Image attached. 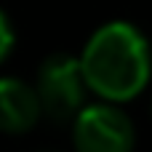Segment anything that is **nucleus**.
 Masks as SVG:
<instances>
[{
	"label": "nucleus",
	"instance_id": "obj_1",
	"mask_svg": "<svg viewBox=\"0 0 152 152\" xmlns=\"http://www.w3.org/2000/svg\"><path fill=\"white\" fill-rule=\"evenodd\" d=\"M77 61L86 86L107 102H128L150 83V45L136 27L123 21L96 29Z\"/></svg>",
	"mask_w": 152,
	"mask_h": 152
},
{
	"label": "nucleus",
	"instance_id": "obj_5",
	"mask_svg": "<svg viewBox=\"0 0 152 152\" xmlns=\"http://www.w3.org/2000/svg\"><path fill=\"white\" fill-rule=\"evenodd\" d=\"M11 48H13V29H11L5 13L0 11V61L11 53Z\"/></svg>",
	"mask_w": 152,
	"mask_h": 152
},
{
	"label": "nucleus",
	"instance_id": "obj_2",
	"mask_svg": "<svg viewBox=\"0 0 152 152\" xmlns=\"http://www.w3.org/2000/svg\"><path fill=\"white\" fill-rule=\"evenodd\" d=\"M35 91L40 99V110L51 120L56 123L75 120L77 112L86 107V91H88L80 61L67 53H51L37 69Z\"/></svg>",
	"mask_w": 152,
	"mask_h": 152
},
{
	"label": "nucleus",
	"instance_id": "obj_3",
	"mask_svg": "<svg viewBox=\"0 0 152 152\" xmlns=\"http://www.w3.org/2000/svg\"><path fill=\"white\" fill-rule=\"evenodd\" d=\"M72 142L77 152H134V123L112 102L91 104L77 112Z\"/></svg>",
	"mask_w": 152,
	"mask_h": 152
},
{
	"label": "nucleus",
	"instance_id": "obj_4",
	"mask_svg": "<svg viewBox=\"0 0 152 152\" xmlns=\"http://www.w3.org/2000/svg\"><path fill=\"white\" fill-rule=\"evenodd\" d=\"M40 99L32 86L16 77H0V131L24 134L40 120Z\"/></svg>",
	"mask_w": 152,
	"mask_h": 152
}]
</instances>
